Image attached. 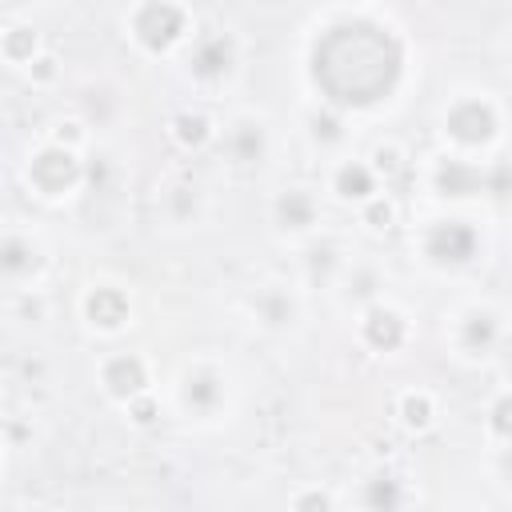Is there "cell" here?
Wrapping results in <instances>:
<instances>
[{
    "label": "cell",
    "mask_w": 512,
    "mask_h": 512,
    "mask_svg": "<svg viewBox=\"0 0 512 512\" xmlns=\"http://www.w3.org/2000/svg\"><path fill=\"white\" fill-rule=\"evenodd\" d=\"M404 76V44L384 24L348 20L340 28H324V36L312 48V80L324 96V104L348 112V108H372L396 92Z\"/></svg>",
    "instance_id": "6da1fadb"
},
{
    "label": "cell",
    "mask_w": 512,
    "mask_h": 512,
    "mask_svg": "<svg viewBox=\"0 0 512 512\" xmlns=\"http://www.w3.org/2000/svg\"><path fill=\"white\" fill-rule=\"evenodd\" d=\"M500 132H504V108L500 100H492V92H476V88L456 92L440 108V136L456 156L476 160L500 140Z\"/></svg>",
    "instance_id": "7a4b0ae2"
},
{
    "label": "cell",
    "mask_w": 512,
    "mask_h": 512,
    "mask_svg": "<svg viewBox=\"0 0 512 512\" xmlns=\"http://www.w3.org/2000/svg\"><path fill=\"white\" fill-rule=\"evenodd\" d=\"M124 28L132 36V44L148 56H172L180 48H188L196 40V20L192 8L160 0V4H136L124 16Z\"/></svg>",
    "instance_id": "3957f363"
},
{
    "label": "cell",
    "mask_w": 512,
    "mask_h": 512,
    "mask_svg": "<svg viewBox=\"0 0 512 512\" xmlns=\"http://www.w3.org/2000/svg\"><path fill=\"white\" fill-rule=\"evenodd\" d=\"M24 184H28V192H32L36 200L56 204V200L76 196V188L88 184V164L80 160V152L44 140V144H40L36 152H28V160H24Z\"/></svg>",
    "instance_id": "277c9868"
},
{
    "label": "cell",
    "mask_w": 512,
    "mask_h": 512,
    "mask_svg": "<svg viewBox=\"0 0 512 512\" xmlns=\"http://www.w3.org/2000/svg\"><path fill=\"white\" fill-rule=\"evenodd\" d=\"M412 248L432 268H468L480 256L484 240H480V228L472 220L436 216V220L420 224V236H412Z\"/></svg>",
    "instance_id": "5b68a950"
},
{
    "label": "cell",
    "mask_w": 512,
    "mask_h": 512,
    "mask_svg": "<svg viewBox=\"0 0 512 512\" xmlns=\"http://www.w3.org/2000/svg\"><path fill=\"white\" fill-rule=\"evenodd\" d=\"M448 340H452V352L468 364H480V360L496 356V348L504 340L500 308L488 304V300H472V304L456 308L452 320H448Z\"/></svg>",
    "instance_id": "8992f818"
},
{
    "label": "cell",
    "mask_w": 512,
    "mask_h": 512,
    "mask_svg": "<svg viewBox=\"0 0 512 512\" xmlns=\"http://www.w3.org/2000/svg\"><path fill=\"white\" fill-rule=\"evenodd\" d=\"M240 68V44L232 32L224 28H208V32H196V40L184 48V72L196 88L204 92H216L224 88Z\"/></svg>",
    "instance_id": "52a82bcc"
},
{
    "label": "cell",
    "mask_w": 512,
    "mask_h": 512,
    "mask_svg": "<svg viewBox=\"0 0 512 512\" xmlns=\"http://www.w3.org/2000/svg\"><path fill=\"white\" fill-rule=\"evenodd\" d=\"M228 392H232V380L216 360H192L176 376V408L196 420L220 416L228 408Z\"/></svg>",
    "instance_id": "ba28073f"
},
{
    "label": "cell",
    "mask_w": 512,
    "mask_h": 512,
    "mask_svg": "<svg viewBox=\"0 0 512 512\" xmlns=\"http://www.w3.org/2000/svg\"><path fill=\"white\" fill-rule=\"evenodd\" d=\"M220 156H228V164L244 168V172L268 164V156H272V128H268V120L256 116V112L228 116L224 128H220Z\"/></svg>",
    "instance_id": "9c48e42d"
},
{
    "label": "cell",
    "mask_w": 512,
    "mask_h": 512,
    "mask_svg": "<svg viewBox=\"0 0 512 512\" xmlns=\"http://www.w3.org/2000/svg\"><path fill=\"white\" fill-rule=\"evenodd\" d=\"M424 184L432 188V196H448V200H468L480 192H492V168H484L472 156H456V152H440L428 160Z\"/></svg>",
    "instance_id": "30bf717a"
},
{
    "label": "cell",
    "mask_w": 512,
    "mask_h": 512,
    "mask_svg": "<svg viewBox=\"0 0 512 512\" xmlns=\"http://www.w3.org/2000/svg\"><path fill=\"white\" fill-rule=\"evenodd\" d=\"M268 220L288 240L316 236V228H320V196H316V188H308V184L276 188L272 200H268Z\"/></svg>",
    "instance_id": "8fae6325"
},
{
    "label": "cell",
    "mask_w": 512,
    "mask_h": 512,
    "mask_svg": "<svg viewBox=\"0 0 512 512\" xmlns=\"http://www.w3.org/2000/svg\"><path fill=\"white\" fill-rule=\"evenodd\" d=\"M356 340L376 356H392L412 340V324L392 300H376L356 312Z\"/></svg>",
    "instance_id": "7c38bea8"
},
{
    "label": "cell",
    "mask_w": 512,
    "mask_h": 512,
    "mask_svg": "<svg viewBox=\"0 0 512 512\" xmlns=\"http://www.w3.org/2000/svg\"><path fill=\"white\" fill-rule=\"evenodd\" d=\"M0 268H4V280L16 284L20 292L36 288L40 272L48 268V248L40 244V236H32L24 228H8L0 240Z\"/></svg>",
    "instance_id": "4fadbf2b"
},
{
    "label": "cell",
    "mask_w": 512,
    "mask_h": 512,
    "mask_svg": "<svg viewBox=\"0 0 512 512\" xmlns=\"http://www.w3.org/2000/svg\"><path fill=\"white\" fill-rule=\"evenodd\" d=\"M100 388L116 404H132L136 396L152 392V364L140 352H108L100 360Z\"/></svg>",
    "instance_id": "5bb4252c"
},
{
    "label": "cell",
    "mask_w": 512,
    "mask_h": 512,
    "mask_svg": "<svg viewBox=\"0 0 512 512\" xmlns=\"http://www.w3.org/2000/svg\"><path fill=\"white\" fill-rule=\"evenodd\" d=\"M80 316L92 332H104V336H116L132 324V300L120 284H92L84 288L80 296Z\"/></svg>",
    "instance_id": "9a60e30c"
},
{
    "label": "cell",
    "mask_w": 512,
    "mask_h": 512,
    "mask_svg": "<svg viewBox=\"0 0 512 512\" xmlns=\"http://www.w3.org/2000/svg\"><path fill=\"white\" fill-rule=\"evenodd\" d=\"M328 196L340 204L364 208L372 196H380V176L364 156H340L328 164Z\"/></svg>",
    "instance_id": "2e32d148"
},
{
    "label": "cell",
    "mask_w": 512,
    "mask_h": 512,
    "mask_svg": "<svg viewBox=\"0 0 512 512\" xmlns=\"http://www.w3.org/2000/svg\"><path fill=\"white\" fill-rule=\"evenodd\" d=\"M360 512H408L412 508V484L396 468H372L356 488Z\"/></svg>",
    "instance_id": "e0dca14e"
},
{
    "label": "cell",
    "mask_w": 512,
    "mask_h": 512,
    "mask_svg": "<svg viewBox=\"0 0 512 512\" xmlns=\"http://www.w3.org/2000/svg\"><path fill=\"white\" fill-rule=\"evenodd\" d=\"M248 312L268 332H288L300 320V296L292 284H260L248 296Z\"/></svg>",
    "instance_id": "ac0fdd59"
},
{
    "label": "cell",
    "mask_w": 512,
    "mask_h": 512,
    "mask_svg": "<svg viewBox=\"0 0 512 512\" xmlns=\"http://www.w3.org/2000/svg\"><path fill=\"white\" fill-rule=\"evenodd\" d=\"M168 136H172V144L180 148V152H204V148H212L216 140H220V124L204 112V108H180V112H172V120H168Z\"/></svg>",
    "instance_id": "d6986e66"
},
{
    "label": "cell",
    "mask_w": 512,
    "mask_h": 512,
    "mask_svg": "<svg viewBox=\"0 0 512 512\" xmlns=\"http://www.w3.org/2000/svg\"><path fill=\"white\" fill-rule=\"evenodd\" d=\"M300 128H304L308 144L320 148V152H332V148H340V144L348 140V120H344V112L332 108V104H324V100H312V104L304 108Z\"/></svg>",
    "instance_id": "ffe728a7"
},
{
    "label": "cell",
    "mask_w": 512,
    "mask_h": 512,
    "mask_svg": "<svg viewBox=\"0 0 512 512\" xmlns=\"http://www.w3.org/2000/svg\"><path fill=\"white\" fill-rule=\"evenodd\" d=\"M344 264H348V252L340 248L336 236H308L304 256H300V268H304L308 284H336Z\"/></svg>",
    "instance_id": "44dd1931"
},
{
    "label": "cell",
    "mask_w": 512,
    "mask_h": 512,
    "mask_svg": "<svg viewBox=\"0 0 512 512\" xmlns=\"http://www.w3.org/2000/svg\"><path fill=\"white\" fill-rule=\"evenodd\" d=\"M336 288H340V296L352 300L356 308H368V304L384 300V296H380V288H384V272H380L372 260H364V256H348L344 272L336 276Z\"/></svg>",
    "instance_id": "7402d4cb"
},
{
    "label": "cell",
    "mask_w": 512,
    "mask_h": 512,
    "mask_svg": "<svg viewBox=\"0 0 512 512\" xmlns=\"http://www.w3.org/2000/svg\"><path fill=\"white\" fill-rule=\"evenodd\" d=\"M396 420H400V428H408V432H428V428H436V420H440V404H436V396L428 392V388H404L400 396H396Z\"/></svg>",
    "instance_id": "603a6c76"
},
{
    "label": "cell",
    "mask_w": 512,
    "mask_h": 512,
    "mask_svg": "<svg viewBox=\"0 0 512 512\" xmlns=\"http://www.w3.org/2000/svg\"><path fill=\"white\" fill-rule=\"evenodd\" d=\"M0 56L12 68H28L40 56V32L32 24H4L0 28Z\"/></svg>",
    "instance_id": "cb8c5ba5"
},
{
    "label": "cell",
    "mask_w": 512,
    "mask_h": 512,
    "mask_svg": "<svg viewBox=\"0 0 512 512\" xmlns=\"http://www.w3.org/2000/svg\"><path fill=\"white\" fill-rule=\"evenodd\" d=\"M160 204H164V216L172 224H192L200 212H204V196L192 180H172L164 192H160Z\"/></svg>",
    "instance_id": "d4e9b609"
},
{
    "label": "cell",
    "mask_w": 512,
    "mask_h": 512,
    "mask_svg": "<svg viewBox=\"0 0 512 512\" xmlns=\"http://www.w3.org/2000/svg\"><path fill=\"white\" fill-rule=\"evenodd\" d=\"M484 432L492 444L512 448V388H504L500 396H492L488 412H484Z\"/></svg>",
    "instance_id": "484cf974"
},
{
    "label": "cell",
    "mask_w": 512,
    "mask_h": 512,
    "mask_svg": "<svg viewBox=\"0 0 512 512\" xmlns=\"http://www.w3.org/2000/svg\"><path fill=\"white\" fill-rule=\"evenodd\" d=\"M364 160L372 164V172H376L380 180H392V176H400V172L408 168V152H404L396 140H376Z\"/></svg>",
    "instance_id": "4316f807"
},
{
    "label": "cell",
    "mask_w": 512,
    "mask_h": 512,
    "mask_svg": "<svg viewBox=\"0 0 512 512\" xmlns=\"http://www.w3.org/2000/svg\"><path fill=\"white\" fill-rule=\"evenodd\" d=\"M360 224H364L368 232H392V228L400 224V204H396L388 192H380V196H372V200L360 208Z\"/></svg>",
    "instance_id": "83f0119b"
},
{
    "label": "cell",
    "mask_w": 512,
    "mask_h": 512,
    "mask_svg": "<svg viewBox=\"0 0 512 512\" xmlns=\"http://www.w3.org/2000/svg\"><path fill=\"white\" fill-rule=\"evenodd\" d=\"M48 140H52V144H60V148L84 152V144H88V124H84V120H76V116H64V120H56V124H52Z\"/></svg>",
    "instance_id": "f1b7e54d"
},
{
    "label": "cell",
    "mask_w": 512,
    "mask_h": 512,
    "mask_svg": "<svg viewBox=\"0 0 512 512\" xmlns=\"http://www.w3.org/2000/svg\"><path fill=\"white\" fill-rule=\"evenodd\" d=\"M288 508H292V512H336V500H332L328 488L308 484V488H296V492H292V504H288Z\"/></svg>",
    "instance_id": "f546056e"
},
{
    "label": "cell",
    "mask_w": 512,
    "mask_h": 512,
    "mask_svg": "<svg viewBox=\"0 0 512 512\" xmlns=\"http://www.w3.org/2000/svg\"><path fill=\"white\" fill-rule=\"evenodd\" d=\"M124 412H128L132 424L148 428V424H156V416H160V396H156V392H144V396H136L132 404H124Z\"/></svg>",
    "instance_id": "4dcf8cb0"
},
{
    "label": "cell",
    "mask_w": 512,
    "mask_h": 512,
    "mask_svg": "<svg viewBox=\"0 0 512 512\" xmlns=\"http://www.w3.org/2000/svg\"><path fill=\"white\" fill-rule=\"evenodd\" d=\"M24 72H28V80H32L36 88H48V84H56V76H60V60H56L52 52H40Z\"/></svg>",
    "instance_id": "1f68e13d"
},
{
    "label": "cell",
    "mask_w": 512,
    "mask_h": 512,
    "mask_svg": "<svg viewBox=\"0 0 512 512\" xmlns=\"http://www.w3.org/2000/svg\"><path fill=\"white\" fill-rule=\"evenodd\" d=\"M504 48H508V68H512V24H508V36H504Z\"/></svg>",
    "instance_id": "d6a6232c"
}]
</instances>
